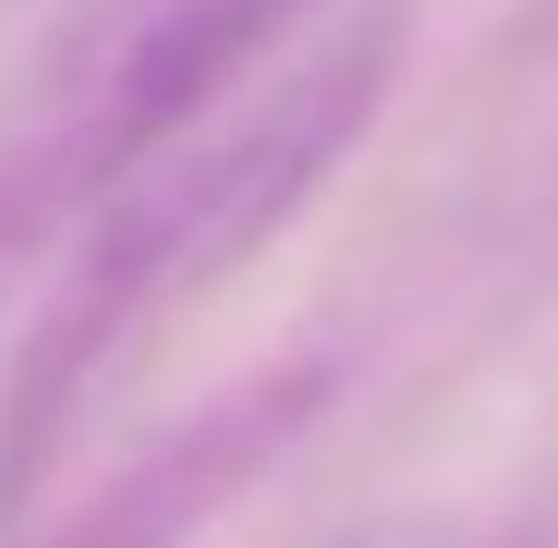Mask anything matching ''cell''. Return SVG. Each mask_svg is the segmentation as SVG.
Wrapping results in <instances>:
<instances>
[{"mask_svg":"<svg viewBox=\"0 0 558 548\" xmlns=\"http://www.w3.org/2000/svg\"><path fill=\"white\" fill-rule=\"evenodd\" d=\"M331 404V363H279L259 383L197 404L186 425H166L124 476H104L52 538L32 548H186L218 508H239L279 455L311 435V414Z\"/></svg>","mask_w":558,"mask_h":548,"instance_id":"cell-3","label":"cell"},{"mask_svg":"<svg viewBox=\"0 0 558 548\" xmlns=\"http://www.w3.org/2000/svg\"><path fill=\"white\" fill-rule=\"evenodd\" d=\"M300 0H94L0 135V269L186 145Z\"/></svg>","mask_w":558,"mask_h":548,"instance_id":"cell-2","label":"cell"},{"mask_svg":"<svg viewBox=\"0 0 558 548\" xmlns=\"http://www.w3.org/2000/svg\"><path fill=\"white\" fill-rule=\"evenodd\" d=\"M403 548H527V538H507V528H435V538H403Z\"/></svg>","mask_w":558,"mask_h":548,"instance_id":"cell-4","label":"cell"},{"mask_svg":"<svg viewBox=\"0 0 558 548\" xmlns=\"http://www.w3.org/2000/svg\"><path fill=\"white\" fill-rule=\"evenodd\" d=\"M383 94H393V21H362L300 73H279L239 124H197L94 207V239L73 248L11 393H0V517L32 497V476L52 466L73 414L104 393V373L156 321L207 301L228 269H248L331 186V166L362 145Z\"/></svg>","mask_w":558,"mask_h":548,"instance_id":"cell-1","label":"cell"}]
</instances>
